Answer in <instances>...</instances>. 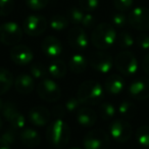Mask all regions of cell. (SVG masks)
Here are the masks:
<instances>
[{"mask_svg": "<svg viewBox=\"0 0 149 149\" xmlns=\"http://www.w3.org/2000/svg\"><path fill=\"white\" fill-rule=\"evenodd\" d=\"M77 97L82 104L97 105L104 99V88L97 81L88 80L80 85Z\"/></svg>", "mask_w": 149, "mask_h": 149, "instance_id": "obj_1", "label": "cell"}, {"mask_svg": "<svg viewBox=\"0 0 149 149\" xmlns=\"http://www.w3.org/2000/svg\"><path fill=\"white\" fill-rule=\"evenodd\" d=\"M48 142L55 147H63L70 138V129L62 118H55L46 130Z\"/></svg>", "mask_w": 149, "mask_h": 149, "instance_id": "obj_2", "label": "cell"}, {"mask_svg": "<svg viewBox=\"0 0 149 149\" xmlns=\"http://www.w3.org/2000/svg\"><path fill=\"white\" fill-rule=\"evenodd\" d=\"M116 32L110 24H99L91 34V42L97 49H107L116 40Z\"/></svg>", "mask_w": 149, "mask_h": 149, "instance_id": "obj_3", "label": "cell"}, {"mask_svg": "<svg viewBox=\"0 0 149 149\" xmlns=\"http://www.w3.org/2000/svg\"><path fill=\"white\" fill-rule=\"evenodd\" d=\"M24 30L13 22H7L0 25V42L4 45L15 46L21 42Z\"/></svg>", "mask_w": 149, "mask_h": 149, "instance_id": "obj_4", "label": "cell"}, {"mask_svg": "<svg viewBox=\"0 0 149 149\" xmlns=\"http://www.w3.org/2000/svg\"><path fill=\"white\" fill-rule=\"evenodd\" d=\"M83 144L85 149H108L110 145L109 135L102 129H95L86 134Z\"/></svg>", "mask_w": 149, "mask_h": 149, "instance_id": "obj_5", "label": "cell"}, {"mask_svg": "<svg viewBox=\"0 0 149 149\" xmlns=\"http://www.w3.org/2000/svg\"><path fill=\"white\" fill-rule=\"evenodd\" d=\"M114 64L118 70L126 77L134 76L138 70V61L130 51H122L116 55Z\"/></svg>", "mask_w": 149, "mask_h": 149, "instance_id": "obj_6", "label": "cell"}, {"mask_svg": "<svg viewBox=\"0 0 149 149\" xmlns=\"http://www.w3.org/2000/svg\"><path fill=\"white\" fill-rule=\"evenodd\" d=\"M37 92L40 98L47 102H55L61 97V90L59 86L47 78L41 80V82L38 84Z\"/></svg>", "mask_w": 149, "mask_h": 149, "instance_id": "obj_7", "label": "cell"}, {"mask_svg": "<svg viewBox=\"0 0 149 149\" xmlns=\"http://www.w3.org/2000/svg\"><path fill=\"white\" fill-rule=\"evenodd\" d=\"M47 29V21L44 17L39 15H32L24 19L23 30L27 35L38 37L42 35Z\"/></svg>", "mask_w": 149, "mask_h": 149, "instance_id": "obj_8", "label": "cell"}, {"mask_svg": "<svg viewBox=\"0 0 149 149\" xmlns=\"http://www.w3.org/2000/svg\"><path fill=\"white\" fill-rule=\"evenodd\" d=\"M132 127L130 123L124 118L113 120L109 126V134L113 140L118 143H125L132 136Z\"/></svg>", "mask_w": 149, "mask_h": 149, "instance_id": "obj_9", "label": "cell"}, {"mask_svg": "<svg viewBox=\"0 0 149 149\" xmlns=\"http://www.w3.org/2000/svg\"><path fill=\"white\" fill-rule=\"evenodd\" d=\"M90 66L94 70L101 72V74H107L111 70L113 66V59L108 53L102 51L92 52L88 58Z\"/></svg>", "mask_w": 149, "mask_h": 149, "instance_id": "obj_10", "label": "cell"}, {"mask_svg": "<svg viewBox=\"0 0 149 149\" xmlns=\"http://www.w3.org/2000/svg\"><path fill=\"white\" fill-rule=\"evenodd\" d=\"M128 23L138 31L149 30V8L142 6L134 8L129 15Z\"/></svg>", "mask_w": 149, "mask_h": 149, "instance_id": "obj_11", "label": "cell"}, {"mask_svg": "<svg viewBox=\"0 0 149 149\" xmlns=\"http://www.w3.org/2000/svg\"><path fill=\"white\" fill-rule=\"evenodd\" d=\"M1 112H2V116H4L5 120L10 124L11 127L17 129V130L24 129L26 124V118L19 111L17 104H15L13 102H6V103H4V106H3V109Z\"/></svg>", "mask_w": 149, "mask_h": 149, "instance_id": "obj_12", "label": "cell"}, {"mask_svg": "<svg viewBox=\"0 0 149 149\" xmlns=\"http://www.w3.org/2000/svg\"><path fill=\"white\" fill-rule=\"evenodd\" d=\"M68 42L77 50H85L89 45V38L83 28L74 27L68 33Z\"/></svg>", "mask_w": 149, "mask_h": 149, "instance_id": "obj_13", "label": "cell"}, {"mask_svg": "<svg viewBox=\"0 0 149 149\" xmlns=\"http://www.w3.org/2000/svg\"><path fill=\"white\" fill-rule=\"evenodd\" d=\"M129 94L136 100L149 98V78H138L129 86Z\"/></svg>", "mask_w": 149, "mask_h": 149, "instance_id": "obj_14", "label": "cell"}, {"mask_svg": "<svg viewBox=\"0 0 149 149\" xmlns=\"http://www.w3.org/2000/svg\"><path fill=\"white\" fill-rule=\"evenodd\" d=\"M33 52L28 46L23 44H17L10 50V58L15 63L19 65H25L33 60Z\"/></svg>", "mask_w": 149, "mask_h": 149, "instance_id": "obj_15", "label": "cell"}, {"mask_svg": "<svg viewBox=\"0 0 149 149\" xmlns=\"http://www.w3.org/2000/svg\"><path fill=\"white\" fill-rule=\"evenodd\" d=\"M50 118H51V113L44 106H35L29 111L30 122L36 127L47 126Z\"/></svg>", "mask_w": 149, "mask_h": 149, "instance_id": "obj_16", "label": "cell"}, {"mask_svg": "<svg viewBox=\"0 0 149 149\" xmlns=\"http://www.w3.org/2000/svg\"><path fill=\"white\" fill-rule=\"evenodd\" d=\"M41 49L46 56L49 57H56L62 51V45L57 38L53 36H48L42 41Z\"/></svg>", "mask_w": 149, "mask_h": 149, "instance_id": "obj_17", "label": "cell"}, {"mask_svg": "<svg viewBox=\"0 0 149 149\" xmlns=\"http://www.w3.org/2000/svg\"><path fill=\"white\" fill-rule=\"evenodd\" d=\"M19 138L21 142L23 143L25 146L29 147V148H34L37 147L38 145L41 143V137H40L39 133L36 130L32 128H25L19 132Z\"/></svg>", "mask_w": 149, "mask_h": 149, "instance_id": "obj_18", "label": "cell"}, {"mask_svg": "<svg viewBox=\"0 0 149 149\" xmlns=\"http://www.w3.org/2000/svg\"><path fill=\"white\" fill-rule=\"evenodd\" d=\"M97 120V114L93 109L88 107H81L77 111V122L84 128H91Z\"/></svg>", "mask_w": 149, "mask_h": 149, "instance_id": "obj_19", "label": "cell"}, {"mask_svg": "<svg viewBox=\"0 0 149 149\" xmlns=\"http://www.w3.org/2000/svg\"><path fill=\"white\" fill-rule=\"evenodd\" d=\"M15 87L19 93L27 95L34 90V87H35L34 78L27 74H19L15 81Z\"/></svg>", "mask_w": 149, "mask_h": 149, "instance_id": "obj_20", "label": "cell"}, {"mask_svg": "<svg viewBox=\"0 0 149 149\" xmlns=\"http://www.w3.org/2000/svg\"><path fill=\"white\" fill-rule=\"evenodd\" d=\"M125 81L120 74H110L106 78L104 83V89L112 95H118L124 90Z\"/></svg>", "mask_w": 149, "mask_h": 149, "instance_id": "obj_21", "label": "cell"}, {"mask_svg": "<svg viewBox=\"0 0 149 149\" xmlns=\"http://www.w3.org/2000/svg\"><path fill=\"white\" fill-rule=\"evenodd\" d=\"M88 64H89V62L83 54L76 53L70 57L68 65H70V70L74 74H82L86 70Z\"/></svg>", "mask_w": 149, "mask_h": 149, "instance_id": "obj_22", "label": "cell"}, {"mask_svg": "<svg viewBox=\"0 0 149 149\" xmlns=\"http://www.w3.org/2000/svg\"><path fill=\"white\" fill-rule=\"evenodd\" d=\"M48 74L52 78L61 79L66 74V65L63 60L53 59L48 65Z\"/></svg>", "mask_w": 149, "mask_h": 149, "instance_id": "obj_23", "label": "cell"}, {"mask_svg": "<svg viewBox=\"0 0 149 149\" xmlns=\"http://www.w3.org/2000/svg\"><path fill=\"white\" fill-rule=\"evenodd\" d=\"M13 85V76L8 70L0 68V95L6 93Z\"/></svg>", "mask_w": 149, "mask_h": 149, "instance_id": "obj_24", "label": "cell"}, {"mask_svg": "<svg viewBox=\"0 0 149 149\" xmlns=\"http://www.w3.org/2000/svg\"><path fill=\"white\" fill-rule=\"evenodd\" d=\"M118 111L122 118L124 120H131L136 114V105L130 100H123L118 107Z\"/></svg>", "mask_w": 149, "mask_h": 149, "instance_id": "obj_25", "label": "cell"}, {"mask_svg": "<svg viewBox=\"0 0 149 149\" xmlns=\"http://www.w3.org/2000/svg\"><path fill=\"white\" fill-rule=\"evenodd\" d=\"M136 139L141 147L149 149V126H141L136 131Z\"/></svg>", "mask_w": 149, "mask_h": 149, "instance_id": "obj_26", "label": "cell"}, {"mask_svg": "<svg viewBox=\"0 0 149 149\" xmlns=\"http://www.w3.org/2000/svg\"><path fill=\"white\" fill-rule=\"evenodd\" d=\"M116 109L110 102H102L99 106V116L103 120H109L114 118Z\"/></svg>", "mask_w": 149, "mask_h": 149, "instance_id": "obj_27", "label": "cell"}, {"mask_svg": "<svg viewBox=\"0 0 149 149\" xmlns=\"http://www.w3.org/2000/svg\"><path fill=\"white\" fill-rule=\"evenodd\" d=\"M50 28L54 31H62L68 26V19L61 15H55L50 19Z\"/></svg>", "mask_w": 149, "mask_h": 149, "instance_id": "obj_28", "label": "cell"}, {"mask_svg": "<svg viewBox=\"0 0 149 149\" xmlns=\"http://www.w3.org/2000/svg\"><path fill=\"white\" fill-rule=\"evenodd\" d=\"M30 72H31V74L33 78L43 80L48 74V68H46L44 64L40 63V62H36V63H33L31 65Z\"/></svg>", "mask_w": 149, "mask_h": 149, "instance_id": "obj_29", "label": "cell"}, {"mask_svg": "<svg viewBox=\"0 0 149 149\" xmlns=\"http://www.w3.org/2000/svg\"><path fill=\"white\" fill-rule=\"evenodd\" d=\"M116 40H118V43L120 45V47L125 48V49L132 47L133 44H134V38L127 31L120 32L118 37H116Z\"/></svg>", "mask_w": 149, "mask_h": 149, "instance_id": "obj_30", "label": "cell"}, {"mask_svg": "<svg viewBox=\"0 0 149 149\" xmlns=\"http://www.w3.org/2000/svg\"><path fill=\"white\" fill-rule=\"evenodd\" d=\"M84 10L80 7H72L68 10V19L74 25H80L84 19Z\"/></svg>", "mask_w": 149, "mask_h": 149, "instance_id": "obj_31", "label": "cell"}, {"mask_svg": "<svg viewBox=\"0 0 149 149\" xmlns=\"http://www.w3.org/2000/svg\"><path fill=\"white\" fill-rule=\"evenodd\" d=\"M15 8L13 0H0V17L10 15Z\"/></svg>", "mask_w": 149, "mask_h": 149, "instance_id": "obj_32", "label": "cell"}, {"mask_svg": "<svg viewBox=\"0 0 149 149\" xmlns=\"http://www.w3.org/2000/svg\"><path fill=\"white\" fill-rule=\"evenodd\" d=\"M17 131H19L17 129H15V128H13V127L10 126V128H9L8 130H6L4 133H3V135L1 136V138H2L3 140L7 143V144H9L11 146V145L17 141V136H19V135H17L19 134Z\"/></svg>", "mask_w": 149, "mask_h": 149, "instance_id": "obj_33", "label": "cell"}, {"mask_svg": "<svg viewBox=\"0 0 149 149\" xmlns=\"http://www.w3.org/2000/svg\"><path fill=\"white\" fill-rule=\"evenodd\" d=\"M80 8L87 13L95 10L99 5V0H79Z\"/></svg>", "mask_w": 149, "mask_h": 149, "instance_id": "obj_34", "label": "cell"}, {"mask_svg": "<svg viewBox=\"0 0 149 149\" xmlns=\"http://www.w3.org/2000/svg\"><path fill=\"white\" fill-rule=\"evenodd\" d=\"M82 103L80 102V100L78 99V97H70L64 103V107H65L68 112H77L78 110L81 108Z\"/></svg>", "mask_w": 149, "mask_h": 149, "instance_id": "obj_35", "label": "cell"}, {"mask_svg": "<svg viewBox=\"0 0 149 149\" xmlns=\"http://www.w3.org/2000/svg\"><path fill=\"white\" fill-rule=\"evenodd\" d=\"M26 4L33 10H40L47 6L48 0H26Z\"/></svg>", "mask_w": 149, "mask_h": 149, "instance_id": "obj_36", "label": "cell"}, {"mask_svg": "<svg viewBox=\"0 0 149 149\" xmlns=\"http://www.w3.org/2000/svg\"><path fill=\"white\" fill-rule=\"evenodd\" d=\"M136 43L141 50H144V51L149 50V35H147V34L138 35L136 38Z\"/></svg>", "mask_w": 149, "mask_h": 149, "instance_id": "obj_37", "label": "cell"}, {"mask_svg": "<svg viewBox=\"0 0 149 149\" xmlns=\"http://www.w3.org/2000/svg\"><path fill=\"white\" fill-rule=\"evenodd\" d=\"M113 5L118 10L127 11L133 5V0H113Z\"/></svg>", "mask_w": 149, "mask_h": 149, "instance_id": "obj_38", "label": "cell"}, {"mask_svg": "<svg viewBox=\"0 0 149 149\" xmlns=\"http://www.w3.org/2000/svg\"><path fill=\"white\" fill-rule=\"evenodd\" d=\"M128 23V17L122 13H118L113 15L112 17V24L114 27L116 28H123L126 26V24Z\"/></svg>", "mask_w": 149, "mask_h": 149, "instance_id": "obj_39", "label": "cell"}, {"mask_svg": "<svg viewBox=\"0 0 149 149\" xmlns=\"http://www.w3.org/2000/svg\"><path fill=\"white\" fill-rule=\"evenodd\" d=\"M81 25L83 26L84 28L90 29V28H92L95 25V17L92 15H90V13H87V15H84V19H83V21H82Z\"/></svg>", "mask_w": 149, "mask_h": 149, "instance_id": "obj_40", "label": "cell"}, {"mask_svg": "<svg viewBox=\"0 0 149 149\" xmlns=\"http://www.w3.org/2000/svg\"><path fill=\"white\" fill-rule=\"evenodd\" d=\"M66 112V109L64 105H56L52 109V116L55 118H62Z\"/></svg>", "mask_w": 149, "mask_h": 149, "instance_id": "obj_41", "label": "cell"}, {"mask_svg": "<svg viewBox=\"0 0 149 149\" xmlns=\"http://www.w3.org/2000/svg\"><path fill=\"white\" fill-rule=\"evenodd\" d=\"M142 68H143V70L145 72V74H146L147 76H149V53L146 54V56H145L144 59H143Z\"/></svg>", "mask_w": 149, "mask_h": 149, "instance_id": "obj_42", "label": "cell"}, {"mask_svg": "<svg viewBox=\"0 0 149 149\" xmlns=\"http://www.w3.org/2000/svg\"><path fill=\"white\" fill-rule=\"evenodd\" d=\"M0 149H10V145L7 144L1 137H0Z\"/></svg>", "mask_w": 149, "mask_h": 149, "instance_id": "obj_43", "label": "cell"}, {"mask_svg": "<svg viewBox=\"0 0 149 149\" xmlns=\"http://www.w3.org/2000/svg\"><path fill=\"white\" fill-rule=\"evenodd\" d=\"M3 106H4V102H3V100L1 99V97H0V112L2 111Z\"/></svg>", "mask_w": 149, "mask_h": 149, "instance_id": "obj_44", "label": "cell"}, {"mask_svg": "<svg viewBox=\"0 0 149 149\" xmlns=\"http://www.w3.org/2000/svg\"><path fill=\"white\" fill-rule=\"evenodd\" d=\"M1 128H2V120L0 118V130H1Z\"/></svg>", "mask_w": 149, "mask_h": 149, "instance_id": "obj_45", "label": "cell"}, {"mask_svg": "<svg viewBox=\"0 0 149 149\" xmlns=\"http://www.w3.org/2000/svg\"><path fill=\"white\" fill-rule=\"evenodd\" d=\"M70 149H80V148H77V147H74V148H70Z\"/></svg>", "mask_w": 149, "mask_h": 149, "instance_id": "obj_46", "label": "cell"}]
</instances>
